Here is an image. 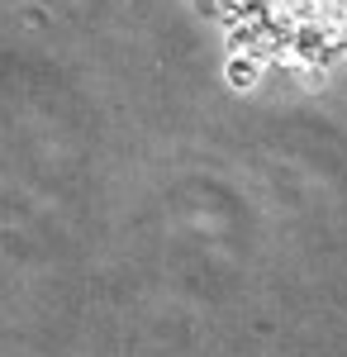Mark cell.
I'll return each mask as SVG.
<instances>
[{
	"label": "cell",
	"instance_id": "cell-1",
	"mask_svg": "<svg viewBox=\"0 0 347 357\" xmlns=\"http://www.w3.org/2000/svg\"><path fill=\"white\" fill-rule=\"evenodd\" d=\"M229 20L281 62L347 67V0H219Z\"/></svg>",
	"mask_w": 347,
	"mask_h": 357
}]
</instances>
